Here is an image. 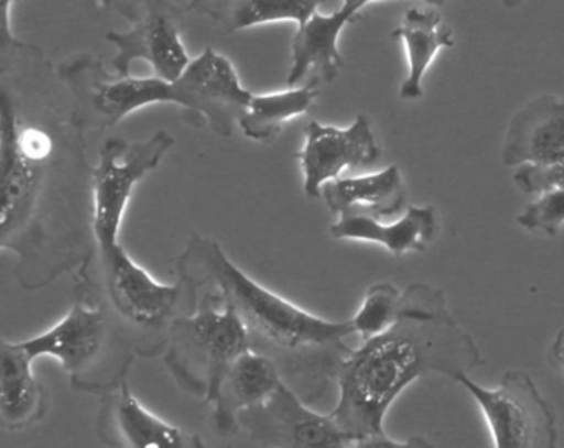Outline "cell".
Returning a JSON list of instances; mask_svg holds the SVG:
<instances>
[{
	"label": "cell",
	"instance_id": "obj_9",
	"mask_svg": "<svg viewBox=\"0 0 564 448\" xmlns=\"http://www.w3.org/2000/svg\"><path fill=\"white\" fill-rule=\"evenodd\" d=\"M457 384L484 412L495 448H557L556 415L527 371L505 372L497 389L481 387L470 375Z\"/></svg>",
	"mask_w": 564,
	"mask_h": 448
},
{
	"label": "cell",
	"instance_id": "obj_12",
	"mask_svg": "<svg viewBox=\"0 0 564 448\" xmlns=\"http://www.w3.org/2000/svg\"><path fill=\"white\" fill-rule=\"evenodd\" d=\"M95 430L108 448H209L196 434L148 411L128 381L101 394Z\"/></svg>",
	"mask_w": 564,
	"mask_h": 448
},
{
	"label": "cell",
	"instance_id": "obj_21",
	"mask_svg": "<svg viewBox=\"0 0 564 448\" xmlns=\"http://www.w3.org/2000/svg\"><path fill=\"white\" fill-rule=\"evenodd\" d=\"M402 306L404 292L391 283H376L369 286L358 313L351 318L356 335L361 336V341L381 335L398 321Z\"/></svg>",
	"mask_w": 564,
	"mask_h": 448
},
{
	"label": "cell",
	"instance_id": "obj_5",
	"mask_svg": "<svg viewBox=\"0 0 564 448\" xmlns=\"http://www.w3.org/2000/svg\"><path fill=\"white\" fill-rule=\"evenodd\" d=\"M22 348L37 359H57L75 391L105 394L128 381L134 351L98 306L75 296L70 312Z\"/></svg>",
	"mask_w": 564,
	"mask_h": 448
},
{
	"label": "cell",
	"instance_id": "obj_22",
	"mask_svg": "<svg viewBox=\"0 0 564 448\" xmlns=\"http://www.w3.org/2000/svg\"><path fill=\"white\" fill-rule=\"evenodd\" d=\"M517 222L531 232L541 230L550 237H556L564 226V187L543 193L541 199L524 207Z\"/></svg>",
	"mask_w": 564,
	"mask_h": 448
},
{
	"label": "cell",
	"instance_id": "obj_6",
	"mask_svg": "<svg viewBox=\"0 0 564 448\" xmlns=\"http://www.w3.org/2000/svg\"><path fill=\"white\" fill-rule=\"evenodd\" d=\"M237 313L216 292H203L196 308L171 328L164 364L183 391L213 404L234 362L249 351Z\"/></svg>",
	"mask_w": 564,
	"mask_h": 448
},
{
	"label": "cell",
	"instance_id": "obj_16",
	"mask_svg": "<svg viewBox=\"0 0 564 448\" xmlns=\"http://www.w3.org/2000/svg\"><path fill=\"white\" fill-rule=\"evenodd\" d=\"M34 361L21 342H2L0 420L9 430L31 427L47 414L48 395L32 371Z\"/></svg>",
	"mask_w": 564,
	"mask_h": 448
},
{
	"label": "cell",
	"instance_id": "obj_4",
	"mask_svg": "<svg viewBox=\"0 0 564 448\" xmlns=\"http://www.w3.org/2000/svg\"><path fill=\"white\" fill-rule=\"evenodd\" d=\"M75 296L104 309L141 358L164 354L174 321L193 313L199 299L181 280L167 285L154 278L121 243L95 249L77 270Z\"/></svg>",
	"mask_w": 564,
	"mask_h": 448
},
{
	"label": "cell",
	"instance_id": "obj_2",
	"mask_svg": "<svg viewBox=\"0 0 564 448\" xmlns=\"http://www.w3.org/2000/svg\"><path fill=\"white\" fill-rule=\"evenodd\" d=\"M176 273L197 295L210 289L223 296L246 328L250 349L269 358L306 404L328 391L355 351L346 345L355 335L351 319L322 318L265 288L210 237L191 233L176 259Z\"/></svg>",
	"mask_w": 564,
	"mask_h": 448
},
{
	"label": "cell",
	"instance_id": "obj_8",
	"mask_svg": "<svg viewBox=\"0 0 564 448\" xmlns=\"http://www.w3.org/2000/svg\"><path fill=\"white\" fill-rule=\"evenodd\" d=\"M133 24L128 32H108L105 35L117 47L115 74L130 77L131 64L144 61L153 67L156 77L176 81L189 67V55L184 47L183 12L174 0H105Z\"/></svg>",
	"mask_w": 564,
	"mask_h": 448
},
{
	"label": "cell",
	"instance_id": "obj_13",
	"mask_svg": "<svg viewBox=\"0 0 564 448\" xmlns=\"http://www.w3.org/2000/svg\"><path fill=\"white\" fill-rule=\"evenodd\" d=\"M507 166H553L564 163V100L543 95L521 108L505 136Z\"/></svg>",
	"mask_w": 564,
	"mask_h": 448
},
{
	"label": "cell",
	"instance_id": "obj_26",
	"mask_svg": "<svg viewBox=\"0 0 564 448\" xmlns=\"http://www.w3.org/2000/svg\"><path fill=\"white\" fill-rule=\"evenodd\" d=\"M229 6L230 0H191L187 11L194 12V14L209 15L214 21L224 24Z\"/></svg>",
	"mask_w": 564,
	"mask_h": 448
},
{
	"label": "cell",
	"instance_id": "obj_17",
	"mask_svg": "<svg viewBox=\"0 0 564 448\" xmlns=\"http://www.w3.org/2000/svg\"><path fill=\"white\" fill-rule=\"evenodd\" d=\"M322 197L333 214L365 210L371 216H395L405 207V187L398 166L361 177H338L323 186Z\"/></svg>",
	"mask_w": 564,
	"mask_h": 448
},
{
	"label": "cell",
	"instance_id": "obj_3",
	"mask_svg": "<svg viewBox=\"0 0 564 448\" xmlns=\"http://www.w3.org/2000/svg\"><path fill=\"white\" fill-rule=\"evenodd\" d=\"M58 77L72 94V123L84 133L111 130L150 105L176 103L187 123L209 124L214 133L229 138L253 98L240 84L232 62L213 48L194 58L176 81L111 75L87 54L65 61Z\"/></svg>",
	"mask_w": 564,
	"mask_h": 448
},
{
	"label": "cell",
	"instance_id": "obj_18",
	"mask_svg": "<svg viewBox=\"0 0 564 448\" xmlns=\"http://www.w3.org/2000/svg\"><path fill=\"white\" fill-rule=\"evenodd\" d=\"M392 37L404 42L409 54V75L401 87L402 100L422 97V78L434 61L438 48L454 47L451 29L442 24L435 9L412 8L402 19V24L392 32Z\"/></svg>",
	"mask_w": 564,
	"mask_h": 448
},
{
	"label": "cell",
	"instance_id": "obj_24",
	"mask_svg": "<svg viewBox=\"0 0 564 448\" xmlns=\"http://www.w3.org/2000/svg\"><path fill=\"white\" fill-rule=\"evenodd\" d=\"M514 183L527 194H543L564 187V163L553 166H520Z\"/></svg>",
	"mask_w": 564,
	"mask_h": 448
},
{
	"label": "cell",
	"instance_id": "obj_7",
	"mask_svg": "<svg viewBox=\"0 0 564 448\" xmlns=\"http://www.w3.org/2000/svg\"><path fill=\"white\" fill-rule=\"evenodd\" d=\"M173 146L174 138L164 130L138 143L118 138L105 141L100 163L91 170L95 249L107 250L120 243L121 222L134 187L160 166Z\"/></svg>",
	"mask_w": 564,
	"mask_h": 448
},
{
	"label": "cell",
	"instance_id": "obj_25",
	"mask_svg": "<svg viewBox=\"0 0 564 448\" xmlns=\"http://www.w3.org/2000/svg\"><path fill=\"white\" fill-rule=\"evenodd\" d=\"M349 448H435L427 438L409 437L399 441L388 437L386 431L382 434L368 435V437L356 438L351 440Z\"/></svg>",
	"mask_w": 564,
	"mask_h": 448
},
{
	"label": "cell",
	"instance_id": "obj_10",
	"mask_svg": "<svg viewBox=\"0 0 564 448\" xmlns=\"http://www.w3.org/2000/svg\"><path fill=\"white\" fill-rule=\"evenodd\" d=\"M240 431L267 448H349L329 414H318L283 382L265 401L239 415Z\"/></svg>",
	"mask_w": 564,
	"mask_h": 448
},
{
	"label": "cell",
	"instance_id": "obj_11",
	"mask_svg": "<svg viewBox=\"0 0 564 448\" xmlns=\"http://www.w3.org/2000/svg\"><path fill=\"white\" fill-rule=\"evenodd\" d=\"M381 156L371 123L359 114L348 128L325 127L310 121L305 128V144L296 154L303 171V193L310 199L322 197L329 181L338 179L346 167L371 166Z\"/></svg>",
	"mask_w": 564,
	"mask_h": 448
},
{
	"label": "cell",
	"instance_id": "obj_1",
	"mask_svg": "<svg viewBox=\"0 0 564 448\" xmlns=\"http://www.w3.org/2000/svg\"><path fill=\"white\" fill-rule=\"evenodd\" d=\"M481 364L477 342L448 312L444 292L414 283L398 321L362 341L339 369L338 404L329 415L349 440L382 434L389 407L409 384L435 374L457 384Z\"/></svg>",
	"mask_w": 564,
	"mask_h": 448
},
{
	"label": "cell",
	"instance_id": "obj_14",
	"mask_svg": "<svg viewBox=\"0 0 564 448\" xmlns=\"http://www.w3.org/2000/svg\"><path fill=\"white\" fill-rule=\"evenodd\" d=\"M276 365L259 352H243L227 372L213 405L214 431L229 438L240 431L239 415L260 404L283 384Z\"/></svg>",
	"mask_w": 564,
	"mask_h": 448
},
{
	"label": "cell",
	"instance_id": "obj_29",
	"mask_svg": "<svg viewBox=\"0 0 564 448\" xmlns=\"http://www.w3.org/2000/svg\"><path fill=\"white\" fill-rule=\"evenodd\" d=\"M8 2H11V4L14 6L15 2H19V0H8Z\"/></svg>",
	"mask_w": 564,
	"mask_h": 448
},
{
	"label": "cell",
	"instance_id": "obj_27",
	"mask_svg": "<svg viewBox=\"0 0 564 448\" xmlns=\"http://www.w3.org/2000/svg\"><path fill=\"white\" fill-rule=\"evenodd\" d=\"M551 352H553L554 361H556L557 364H560L561 368L564 369V329H561V331L557 332Z\"/></svg>",
	"mask_w": 564,
	"mask_h": 448
},
{
	"label": "cell",
	"instance_id": "obj_28",
	"mask_svg": "<svg viewBox=\"0 0 564 448\" xmlns=\"http://www.w3.org/2000/svg\"><path fill=\"white\" fill-rule=\"evenodd\" d=\"M521 4V0H503V6L507 9H517Z\"/></svg>",
	"mask_w": 564,
	"mask_h": 448
},
{
	"label": "cell",
	"instance_id": "obj_19",
	"mask_svg": "<svg viewBox=\"0 0 564 448\" xmlns=\"http://www.w3.org/2000/svg\"><path fill=\"white\" fill-rule=\"evenodd\" d=\"M322 80L312 77L306 85L289 87L279 94L253 95L246 114L240 118L239 128L249 140H273L282 131L283 124L293 118L302 117L315 103Z\"/></svg>",
	"mask_w": 564,
	"mask_h": 448
},
{
	"label": "cell",
	"instance_id": "obj_15",
	"mask_svg": "<svg viewBox=\"0 0 564 448\" xmlns=\"http://www.w3.org/2000/svg\"><path fill=\"white\" fill-rule=\"evenodd\" d=\"M335 239L361 240L386 247L395 259L409 250L425 252L437 236L434 207L409 206L408 212L394 223H381L365 210H345L329 229Z\"/></svg>",
	"mask_w": 564,
	"mask_h": 448
},
{
	"label": "cell",
	"instance_id": "obj_20",
	"mask_svg": "<svg viewBox=\"0 0 564 448\" xmlns=\"http://www.w3.org/2000/svg\"><path fill=\"white\" fill-rule=\"evenodd\" d=\"M325 0H230L224 28L239 32L273 22H295L299 28L318 12Z\"/></svg>",
	"mask_w": 564,
	"mask_h": 448
},
{
	"label": "cell",
	"instance_id": "obj_23",
	"mask_svg": "<svg viewBox=\"0 0 564 448\" xmlns=\"http://www.w3.org/2000/svg\"><path fill=\"white\" fill-rule=\"evenodd\" d=\"M376 2V0H343L341 8L332 15H323L316 12L312 18V25L319 35L326 39V41L338 44L339 35H341L343 29L348 24H355L358 22L359 12L362 8ZM432 8H442L447 4L448 0H424Z\"/></svg>",
	"mask_w": 564,
	"mask_h": 448
}]
</instances>
